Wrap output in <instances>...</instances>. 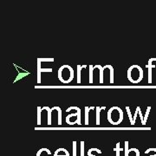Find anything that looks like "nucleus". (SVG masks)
<instances>
[{"instance_id":"1","label":"nucleus","mask_w":156,"mask_h":156,"mask_svg":"<svg viewBox=\"0 0 156 156\" xmlns=\"http://www.w3.org/2000/svg\"><path fill=\"white\" fill-rule=\"evenodd\" d=\"M58 79L62 83H69L74 79V69L69 65H62L58 69Z\"/></svg>"},{"instance_id":"2","label":"nucleus","mask_w":156,"mask_h":156,"mask_svg":"<svg viewBox=\"0 0 156 156\" xmlns=\"http://www.w3.org/2000/svg\"><path fill=\"white\" fill-rule=\"evenodd\" d=\"M128 79L132 83H139L143 79V69L139 65H132L128 69Z\"/></svg>"},{"instance_id":"3","label":"nucleus","mask_w":156,"mask_h":156,"mask_svg":"<svg viewBox=\"0 0 156 156\" xmlns=\"http://www.w3.org/2000/svg\"><path fill=\"white\" fill-rule=\"evenodd\" d=\"M123 120V111L119 107H112L108 111V121L112 125H118Z\"/></svg>"},{"instance_id":"4","label":"nucleus","mask_w":156,"mask_h":156,"mask_svg":"<svg viewBox=\"0 0 156 156\" xmlns=\"http://www.w3.org/2000/svg\"><path fill=\"white\" fill-rule=\"evenodd\" d=\"M66 123L69 125H74V124H78L81 125V109L77 107V109L75 113H71L68 115L66 116Z\"/></svg>"},{"instance_id":"5","label":"nucleus","mask_w":156,"mask_h":156,"mask_svg":"<svg viewBox=\"0 0 156 156\" xmlns=\"http://www.w3.org/2000/svg\"><path fill=\"white\" fill-rule=\"evenodd\" d=\"M50 116H51V118L53 116L56 117V123L58 125H62V109L59 107H53L51 108Z\"/></svg>"},{"instance_id":"6","label":"nucleus","mask_w":156,"mask_h":156,"mask_svg":"<svg viewBox=\"0 0 156 156\" xmlns=\"http://www.w3.org/2000/svg\"><path fill=\"white\" fill-rule=\"evenodd\" d=\"M107 73L108 74L109 77H110V83H114V68L111 65H105L103 67V77L106 75Z\"/></svg>"},{"instance_id":"7","label":"nucleus","mask_w":156,"mask_h":156,"mask_svg":"<svg viewBox=\"0 0 156 156\" xmlns=\"http://www.w3.org/2000/svg\"><path fill=\"white\" fill-rule=\"evenodd\" d=\"M156 58H150L148 60V63L147 65V67L148 68V83H152V69L153 68L155 67L154 64H153V62H155Z\"/></svg>"},{"instance_id":"8","label":"nucleus","mask_w":156,"mask_h":156,"mask_svg":"<svg viewBox=\"0 0 156 156\" xmlns=\"http://www.w3.org/2000/svg\"><path fill=\"white\" fill-rule=\"evenodd\" d=\"M139 115L140 119V122L141 124L143 125V122H144V116H142V113H141V109H140V107H137L136 108V109H135V113H134V125L136 122V120H137V117Z\"/></svg>"},{"instance_id":"9","label":"nucleus","mask_w":156,"mask_h":156,"mask_svg":"<svg viewBox=\"0 0 156 156\" xmlns=\"http://www.w3.org/2000/svg\"><path fill=\"white\" fill-rule=\"evenodd\" d=\"M54 156H69V153L65 148H59L55 152Z\"/></svg>"},{"instance_id":"10","label":"nucleus","mask_w":156,"mask_h":156,"mask_svg":"<svg viewBox=\"0 0 156 156\" xmlns=\"http://www.w3.org/2000/svg\"><path fill=\"white\" fill-rule=\"evenodd\" d=\"M50 151L47 148H42L37 152V156H50Z\"/></svg>"},{"instance_id":"11","label":"nucleus","mask_w":156,"mask_h":156,"mask_svg":"<svg viewBox=\"0 0 156 156\" xmlns=\"http://www.w3.org/2000/svg\"><path fill=\"white\" fill-rule=\"evenodd\" d=\"M105 107H96V124L99 125L100 124V112L102 109H105Z\"/></svg>"},{"instance_id":"12","label":"nucleus","mask_w":156,"mask_h":156,"mask_svg":"<svg viewBox=\"0 0 156 156\" xmlns=\"http://www.w3.org/2000/svg\"><path fill=\"white\" fill-rule=\"evenodd\" d=\"M41 73H42V68H41V62L37 60V83H41Z\"/></svg>"},{"instance_id":"13","label":"nucleus","mask_w":156,"mask_h":156,"mask_svg":"<svg viewBox=\"0 0 156 156\" xmlns=\"http://www.w3.org/2000/svg\"><path fill=\"white\" fill-rule=\"evenodd\" d=\"M94 66L90 65L89 66V83H94Z\"/></svg>"},{"instance_id":"14","label":"nucleus","mask_w":156,"mask_h":156,"mask_svg":"<svg viewBox=\"0 0 156 156\" xmlns=\"http://www.w3.org/2000/svg\"><path fill=\"white\" fill-rule=\"evenodd\" d=\"M86 67V65H77V83H81V71L83 68Z\"/></svg>"},{"instance_id":"15","label":"nucleus","mask_w":156,"mask_h":156,"mask_svg":"<svg viewBox=\"0 0 156 156\" xmlns=\"http://www.w3.org/2000/svg\"><path fill=\"white\" fill-rule=\"evenodd\" d=\"M90 109L91 108H89V107H85V122H84L85 125H88L89 124V113Z\"/></svg>"},{"instance_id":"16","label":"nucleus","mask_w":156,"mask_h":156,"mask_svg":"<svg viewBox=\"0 0 156 156\" xmlns=\"http://www.w3.org/2000/svg\"><path fill=\"white\" fill-rule=\"evenodd\" d=\"M42 123V108L37 107V124L41 125Z\"/></svg>"},{"instance_id":"17","label":"nucleus","mask_w":156,"mask_h":156,"mask_svg":"<svg viewBox=\"0 0 156 156\" xmlns=\"http://www.w3.org/2000/svg\"><path fill=\"white\" fill-rule=\"evenodd\" d=\"M126 109H127V113H128V117H129V121H130V123L131 125H134V117H132V115H131V111H130V108L129 107H126Z\"/></svg>"},{"instance_id":"18","label":"nucleus","mask_w":156,"mask_h":156,"mask_svg":"<svg viewBox=\"0 0 156 156\" xmlns=\"http://www.w3.org/2000/svg\"><path fill=\"white\" fill-rule=\"evenodd\" d=\"M150 109H151V107L150 106L147 107V111H146L145 115H144V122H143V125H145L146 122H147V121L148 115H149V113H150Z\"/></svg>"},{"instance_id":"19","label":"nucleus","mask_w":156,"mask_h":156,"mask_svg":"<svg viewBox=\"0 0 156 156\" xmlns=\"http://www.w3.org/2000/svg\"><path fill=\"white\" fill-rule=\"evenodd\" d=\"M37 60L41 62H53L54 61V58H38Z\"/></svg>"},{"instance_id":"20","label":"nucleus","mask_w":156,"mask_h":156,"mask_svg":"<svg viewBox=\"0 0 156 156\" xmlns=\"http://www.w3.org/2000/svg\"><path fill=\"white\" fill-rule=\"evenodd\" d=\"M119 147H120V143H117V156H119Z\"/></svg>"},{"instance_id":"21","label":"nucleus","mask_w":156,"mask_h":156,"mask_svg":"<svg viewBox=\"0 0 156 156\" xmlns=\"http://www.w3.org/2000/svg\"><path fill=\"white\" fill-rule=\"evenodd\" d=\"M88 154H89V156H95V155H93V154H92V153H90L89 151V153H88Z\"/></svg>"},{"instance_id":"22","label":"nucleus","mask_w":156,"mask_h":156,"mask_svg":"<svg viewBox=\"0 0 156 156\" xmlns=\"http://www.w3.org/2000/svg\"><path fill=\"white\" fill-rule=\"evenodd\" d=\"M150 156H156V154H155V155H150Z\"/></svg>"}]
</instances>
